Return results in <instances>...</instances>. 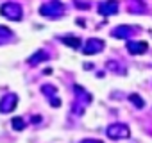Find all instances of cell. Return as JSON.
<instances>
[{
    "mask_svg": "<svg viewBox=\"0 0 152 143\" xmlns=\"http://www.w3.org/2000/svg\"><path fill=\"white\" fill-rule=\"evenodd\" d=\"M129 129L125 127V125H111L109 129H107V136L111 138V139H122V138H129Z\"/></svg>",
    "mask_w": 152,
    "mask_h": 143,
    "instance_id": "6da1fadb",
    "label": "cell"
},
{
    "mask_svg": "<svg viewBox=\"0 0 152 143\" xmlns=\"http://www.w3.org/2000/svg\"><path fill=\"white\" fill-rule=\"evenodd\" d=\"M13 127H15L16 131H22V129H23V122H22L20 118H15V120H13Z\"/></svg>",
    "mask_w": 152,
    "mask_h": 143,
    "instance_id": "7a4b0ae2",
    "label": "cell"
},
{
    "mask_svg": "<svg viewBox=\"0 0 152 143\" xmlns=\"http://www.w3.org/2000/svg\"><path fill=\"white\" fill-rule=\"evenodd\" d=\"M132 100H134V104H136L138 107H141V106H143V104H141V100H140V98H138L136 95H132Z\"/></svg>",
    "mask_w": 152,
    "mask_h": 143,
    "instance_id": "3957f363",
    "label": "cell"
},
{
    "mask_svg": "<svg viewBox=\"0 0 152 143\" xmlns=\"http://www.w3.org/2000/svg\"><path fill=\"white\" fill-rule=\"evenodd\" d=\"M81 143H102V141H99V139H84Z\"/></svg>",
    "mask_w": 152,
    "mask_h": 143,
    "instance_id": "277c9868",
    "label": "cell"
}]
</instances>
